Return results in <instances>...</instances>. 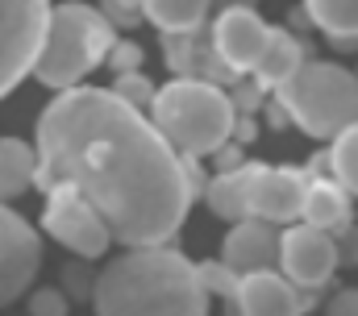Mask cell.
Masks as SVG:
<instances>
[{
  "instance_id": "2",
  "label": "cell",
  "mask_w": 358,
  "mask_h": 316,
  "mask_svg": "<svg viewBox=\"0 0 358 316\" xmlns=\"http://www.w3.org/2000/svg\"><path fill=\"white\" fill-rule=\"evenodd\" d=\"M92 304L96 316H208V292L192 258L146 245L104 266Z\"/></svg>"
},
{
  "instance_id": "8",
  "label": "cell",
  "mask_w": 358,
  "mask_h": 316,
  "mask_svg": "<svg viewBox=\"0 0 358 316\" xmlns=\"http://www.w3.org/2000/svg\"><path fill=\"white\" fill-rule=\"evenodd\" d=\"M38 266H42V241L34 225L8 204H0V308L29 292Z\"/></svg>"
},
{
  "instance_id": "11",
  "label": "cell",
  "mask_w": 358,
  "mask_h": 316,
  "mask_svg": "<svg viewBox=\"0 0 358 316\" xmlns=\"http://www.w3.org/2000/svg\"><path fill=\"white\" fill-rule=\"evenodd\" d=\"M267 38H271V25L246 4H229L213 25V50L234 76L259 67V59L267 50Z\"/></svg>"
},
{
  "instance_id": "26",
  "label": "cell",
  "mask_w": 358,
  "mask_h": 316,
  "mask_svg": "<svg viewBox=\"0 0 358 316\" xmlns=\"http://www.w3.org/2000/svg\"><path fill=\"white\" fill-rule=\"evenodd\" d=\"M329 316H358V292H342L329 304Z\"/></svg>"
},
{
  "instance_id": "17",
  "label": "cell",
  "mask_w": 358,
  "mask_h": 316,
  "mask_svg": "<svg viewBox=\"0 0 358 316\" xmlns=\"http://www.w3.org/2000/svg\"><path fill=\"white\" fill-rule=\"evenodd\" d=\"M34 175H38V150L21 138H0V204L29 192Z\"/></svg>"
},
{
  "instance_id": "6",
  "label": "cell",
  "mask_w": 358,
  "mask_h": 316,
  "mask_svg": "<svg viewBox=\"0 0 358 316\" xmlns=\"http://www.w3.org/2000/svg\"><path fill=\"white\" fill-rule=\"evenodd\" d=\"M46 21L50 0H0V100L25 76H34Z\"/></svg>"
},
{
  "instance_id": "18",
  "label": "cell",
  "mask_w": 358,
  "mask_h": 316,
  "mask_svg": "<svg viewBox=\"0 0 358 316\" xmlns=\"http://www.w3.org/2000/svg\"><path fill=\"white\" fill-rule=\"evenodd\" d=\"M204 13H208V0H142V17L155 29H163L167 38L196 34L204 25Z\"/></svg>"
},
{
  "instance_id": "3",
  "label": "cell",
  "mask_w": 358,
  "mask_h": 316,
  "mask_svg": "<svg viewBox=\"0 0 358 316\" xmlns=\"http://www.w3.org/2000/svg\"><path fill=\"white\" fill-rule=\"evenodd\" d=\"M146 113L179 155H192V158L217 155L234 138V125H238L234 96H225L217 83H204V79H171V83H163Z\"/></svg>"
},
{
  "instance_id": "20",
  "label": "cell",
  "mask_w": 358,
  "mask_h": 316,
  "mask_svg": "<svg viewBox=\"0 0 358 316\" xmlns=\"http://www.w3.org/2000/svg\"><path fill=\"white\" fill-rule=\"evenodd\" d=\"M329 171H334V179L346 192L358 196V125H350L346 134L334 138V146H329Z\"/></svg>"
},
{
  "instance_id": "21",
  "label": "cell",
  "mask_w": 358,
  "mask_h": 316,
  "mask_svg": "<svg viewBox=\"0 0 358 316\" xmlns=\"http://www.w3.org/2000/svg\"><path fill=\"white\" fill-rule=\"evenodd\" d=\"M196 271H200V283H204V292H208V296H225V300H234V292H238V279H242V275H234L221 258H217V262H200Z\"/></svg>"
},
{
  "instance_id": "1",
  "label": "cell",
  "mask_w": 358,
  "mask_h": 316,
  "mask_svg": "<svg viewBox=\"0 0 358 316\" xmlns=\"http://www.w3.org/2000/svg\"><path fill=\"white\" fill-rule=\"evenodd\" d=\"M38 192L71 187L104 217L113 241L146 250L179 234L200 162L179 155L146 108L113 87H67L38 117Z\"/></svg>"
},
{
  "instance_id": "15",
  "label": "cell",
  "mask_w": 358,
  "mask_h": 316,
  "mask_svg": "<svg viewBox=\"0 0 358 316\" xmlns=\"http://www.w3.org/2000/svg\"><path fill=\"white\" fill-rule=\"evenodd\" d=\"M300 221L313 225V229H325V234L350 225V192L338 179H313L308 183V196H304Z\"/></svg>"
},
{
  "instance_id": "25",
  "label": "cell",
  "mask_w": 358,
  "mask_h": 316,
  "mask_svg": "<svg viewBox=\"0 0 358 316\" xmlns=\"http://www.w3.org/2000/svg\"><path fill=\"white\" fill-rule=\"evenodd\" d=\"M29 308H34V316H63V313H67V304H63V296H59V292H38Z\"/></svg>"
},
{
  "instance_id": "23",
  "label": "cell",
  "mask_w": 358,
  "mask_h": 316,
  "mask_svg": "<svg viewBox=\"0 0 358 316\" xmlns=\"http://www.w3.org/2000/svg\"><path fill=\"white\" fill-rule=\"evenodd\" d=\"M100 13L108 17V25H138L142 17V0H100Z\"/></svg>"
},
{
  "instance_id": "19",
  "label": "cell",
  "mask_w": 358,
  "mask_h": 316,
  "mask_svg": "<svg viewBox=\"0 0 358 316\" xmlns=\"http://www.w3.org/2000/svg\"><path fill=\"white\" fill-rule=\"evenodd\" d=\"M304 13L329 38L358 42V0H304Z\"/></svg>"
},
{
  "instance_id": "5",
  "label": "cell",
  "mask_w": 358,
  "mask_h": 316,
  "mask_svg": "<svg viewBox=\"0 0 358 316\" xmlns=\"http://www.w3.org/2000/svg\"><path fill=\"white\" fill-rule=\"evenodd\" d=\"M279 108L308 138H338L358 125V76L338 63H304L287 83L275 87Z\"/></svg>"
},
{
  "instance_id": "14",
  "label": "cell",
  "mask_w": 358,
  "mask_h": 316,
  "mask_svg": "<svg viewBox=\"0 0 358 316\" xmlns=\"http://www.w3.org/2000/svg\"><path fill=\"white\" fill-rule=\"evenodd\" d=\"M259 175V162H242L234 171H221L208 187H204V200L208 208L221 217V221H246L250 217V183Z\"/></svg>"
},
{
  "instance_id": "12",
  "label": "cell",
  "mask_w": 358,
  "mask_h": 316,
  "mask_svg": "<svg viewBox=\"0 0 358 316\" xmlns=\"http://www.w3.org/2000/svg\"><path fill=\"white\" fill-rule=\"evenodd\" d=\"M234 304L242 316H300L304 313V296L296 283H287L279 271H255L238 279Z\"/></svg>"
},
{
  "instance_id": "22",
  "label": "cell",
  "mask_w": 358,
  "mask_h": 316,
  "mask_svg": "<svg viewBox=\"0 0 358 316\" xmlns=\"http://www.w3.org/2000/svg\"><path fill=\"white\" fill-rule=\"evenodd\" d=\"M113 92H117L121 100H129L134 108H150V100H155V92H159V87H150L142 71H129V76L113 79Z\"/></svg>"
},
{
  "instance_id": "10",
  "label": "cell",
  "mask_w": 358,
  "mask_h": 316,
  "mask_svg": "<svg viewBox=\"0 0 358 316\" xmlns=\"http://www.w3.org/2000/svg\"><path fill=\"white\" fill-rule=\"evenodd\" d=\"M313 175L296 171V166H263L250 183V217L267 221V225H292L304 213V196H308Z\"/></svg>"
},
{
  "instance_id": "9",
  "label": "cell",
  "mask_w": 358,
  "mask_h": 316,
  "mask_svg": "<svg viewBox=\"0 0 358 316\" xmlns=\"http://www.w3.org/2000/svg\"><path fill=\"white\" fill-rule=\"evenodd\" d=\"M279 266H283V279L304 287V292H317L329 283L334 266H338V245L325 229H313V225H292L287 234L279 237Z\"/></svg>"
},
{
  "instance_id": "7",
  "label": "cell",
  "mask_w": 358,
  "mask_h": 316,
  "mask_svg": "<svg viewBox=\"0 0 358 316\" xmlns=\"http://www.w3.org/2000/svg\"><path fill=\"white\" fill-rule=\"evenodd\" d=\"M42 225L55 241H63L71 254L80 258H100L108 245H113V234L104 225V217L92 208L88 200L71 187H55L46 192V213H42Z\"/></svg>"
},
{
  "instance_id": "13",
  "label": "cell",
  "mask_w": 358,
  "mask_h": 316,
  "mask_svg": "<svg viewBox=\"0 0 358 316\" xmlns=\"http://www.w3.org/2000/svg\"><path fill=\"white\" fill-rule=\"evenodd\" d=\"M221 262H225L234 275L271 271V266L279 262V234H275V225L255 221V217L238 221V225L229 229V237H225V245H221Z\"/></svg>"
},
{
  "instance_id": "4",
  "label": "cell",
  "mask_w": 358,
  "mask_h": 316,
  "mask_svg": "<svg viewBox=\"0 0 358 316\" xmlns=\"http://www.w3.org/2000/svg\"><path fill=\"white\" fill-rule=\"evenodd\" d=\"M113 46H117V34L100 8H92L84 0H63L50 8L34 79L59 92L80 87V79L92 76L100 63H108Z\"/></svg>"
},
{
  "instance_id": "16",
  "label": "cell",
  "mask_w": 358,
  "mask_h": 316,
  "mask_svg": "<svg viewBox=\"0 0 358 316\" xmlns=\"http://www.w3.org/2000/svg\"><path fill=\"white\" fill-rule=\"evenodd\" d=\"M300 67H304V46L287 29H271L267 50H263V59H259V67L250 76H255L259 87H279V83H287V79L296 76Z\"/></svg>"
},
{
  "instance_id": "24",
  "label": "cell",
  "mask_w": 358,
  "mask_h": 316,
  "mask_svg": "<svg viewBox=\"0 0 358 316\" xmlns=\"http://www.w3.org/2000/svg\"><path fill=\"white\" fill-rule=\"evenodd\" d=\"M108 67H113L117 76L138 71V67H142V46H138V42H117V46L108 50Z\"/></svg>"
}]
</instances>
